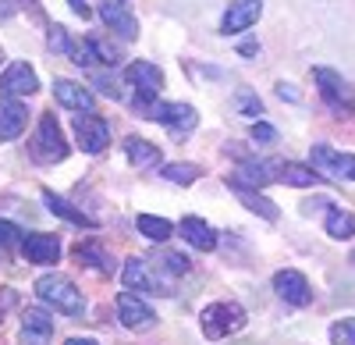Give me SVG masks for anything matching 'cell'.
I'll return each instance as SVG.
<instances>
[{
  "instance_id": "cell-11",
  "label": "cell",
  "mask_w": 355,
  "mask_h": 345,
  "mask_svg": "<svg viewBox=\"0 0 355 345\" xmlns=\"http://www.w3.org/2000/svg\"><path fill=\"white\" fill-rule=\"evenodd\" d=\"M75 139H78V150L82 153H103L110 146V125L96 114H78L75 118Z\"/></svg>"
},
{
  "instance_id": "cell-16",
  "label": "cell",
  "mask_w": 355,
  "mask_h": 345,
  "mask_svg": "<svg viewBox=\"0 0 355 345\" xmlns=\"http://www.w3.org/2000/svg\"><path fill=\"white\" fill-rule=\"evenodd\" d=\"M53 100L61 107H68V110H75V114H93L96 110L93 90H85V85H78L71 78H57L53 82Z\"/></svg>"
},
{
  "instance_id": "cell-17",
  "label": "cell",
  "mask_w": 355,
  "mask_h": 345,
  "mask_svg": "<svg viewBox=\"0 0 355 345\" xmlns=\"http://www.w3.org/2000/svg\"><path fill=\"white\" fill-rule=\"evenodd\" d=\"M21 256L28 264H57V260H61V239L33 232V235L21 239Z\"/></svg>"
},
{
  "instance_id": "cell-10",
  "label": "cell",
  "mask_w": 355,
  "mask_h": 345,
  "mask_svg": "<svg viewBox=\"0 0 355 345\" xmlns=\"http://www.w3.org/2000/svg\"><path fill=\"white\" fill-rule=\"evenodd\" d=\"M100 22L110 28V33H117L125 43H132L139 36V22H135V11L128 0H103L100 4Z\"/></svg>"
},
{
  "instance_id": "cell-30",
  "label": "cell",
  "mask_w": 355,
  "mask_h": 345,
  "mask_svg": "<svg viewBox=\"0 0 355 345\" xmlns=\"http://www.w3.org/2000/svg\"><path fill=\"white\" fill-rule=\"evenodd\" d=\"M85 47H89V53H93V61H100V65H107V68H117V61H121V57H117V50H114L110 43H103L100 36H89Z\"/></svg>"
},
{
  "instance_id": "cell-25",
  "label": "cell",
  "mask_w": 355,
  "mask_h": 345,
  "mask_svg": "<svg viewBox=\"0 0 355 345\" xmlns=\"http://www.w3.org/2000/svg\"><path fill=\"white\" fill-rule=\"evenodd\" d=\"M323 228H327L331 239L345 242V239L355 235V214H352V210H341V207H331L327 217H323Z\"/></svg>"
},
{
  "instance_id": "cell-40",
  "label": "cell",
  "mask_w": 355,
  "mask_h": 345,
  "mask_svg": "<svg viewBox=\"0 0 355 345\" xmlns=\"http://www.w3.org/2000/svg\"><path fill=\"white\" fill-rule=\"evenodd\" d=\"M0 321H4V313H0Z\"/></svg>"
},
{
  "instance_id": "cell-31",
  "label": "cell",
  "mask_w": 355,
  "mask_h": 345,
  "mask_svg": "<svg viewBox=\"0 0 355 345\" xmlns=\"http://www.w3.org/2000/svg\"><path fill=\"white\" fill-rule=\"evenodd\" d=\"M234 107H239V114H245V118H256V114H263V100H259L252 90H239V96H234Z\"/></svg>"
},
{
  "instance_id": "cell-21",
  "label": "cell",
  "mask_w": 355,
  "mask_h": 345,
  "mask_svg": "<svg viewBox=\"0 0 355 345\" xmlns=\"http://www.w3.org/2000/svg\"><path fill=\"white\" fill-rule=\"evenodd\" d=\"M25 125H28V110L18 100H0V142L18 139Z\"/></svg>"
},
{
  "instance_id": "cell-35",
  "label": "cell",
  "mask_w": 355,
  "mask_h": 345,
  "mask_svg": "<svg viewBox=\"0 0 355 345\" xmlns=\"http://www.w3.org/2000/svg\"><path fill=\"white\" fill-rule=\"evenodd\" d=\"M21 232H18V228L11 224V221H4V217H0V249H11V246H21Z\"/></svg>"
},
{
  "instance_id": "cell-19",
  "label": "cell",
  "mask_w": 355,
  "mask_h": 345,
  "mask_svg": "<svg viewBox=\"0 0 355 345\" xmlns=\"http://www.w3.org/2000/svg\"><path fill=\"white\" fill-rule=\"evenodd\" d=\"M75 256H78L82 267H93V271H100V274H107V278L117 271V260L107 253V246L96 242V239H82V242L75 246Z\"/></svg>"
},
{
  "instance_id": "cell-24",
  "label": "cell",
  "mask_w": 355,
  "mask_h": 345,
  "mask_svg": "<svg viewBox=\"0 0 355 345\" xmlns=\"http://www.w3.org/2000/svg\"><path fill=\"white\" fill-rule=\"evenodd\" d=\"M125 157H128V164L132 167H157L164 157H160V150L153 146V142H146V139H139V135H128L125 139Z\"/></svg>"
},
{
  "instance_id": "cell-34",
  "label": "cell",
  "mask_w": 355,
  "mask_h": 345,
  "mask_svg": "<svg viewBox=\"0 0 355 345\" xmlns=\"http://www.w3.org/2000/svg\"><path fill=\"white\" fill-rule=\"evenodd\" d=\"M331 342L334 345H355V321L348 317V321L331 324Z\"/></svg>"
},
{
  "instance_id": "cell-37",
  "label": "cell",
  "mask_w": 355,
  "mask_h": 345,
  "mask_svg": "<svg viewBox=\"0 0 355 345\" xmlns=\"http://www.w3.org/2000/svg\"><path fill=\"white\" fill-rule=\"evenodd\" d=\"M68 8H71L78 18H85V22L93 18V11H89V4H85V0H68Z\"/></svg>"
},
{
  "instance_id": "cell-23",
  "label": "cell",
  "mask_w": 355,
  "mask_h": 345,
  "mask_svg": "<svg viewBox=\"0 0 355 345\" xmlns=\"http://www.w3.org/2000/svg\"><path fill=\"white\" fill-rule=\"evenodd\" d=\"M277 182H284V185H295V189H309V185H320L323 182V175L309 164H295V160H281L277 164Z\"/></svg>"
},
{
  "instance_id": "cell-29",
  "label": "cell",
  "mask_w": 355,
  "mask_h": 345,
  "mask_svg": "<svg viewBox=\"0 0 355 345\" xmlns=\"http://www.w3.org/2000/svg\"><path fill=\"white\" fill-rule=\"evenodd\" d=\"M160 175L174 185H192V182H199V167L196 164H167Z\"/></svg>"
},
{
  "instance_id": "cell-38",
  "label": "cell",
  "mask_w": 355,
  "mask_h": 345,
  "mask_svg": "<svg viewBox=\"0 0 355 345\" xmlns=\"http://www.w3.org/2000/svg\"><path fill=\"white\" fill-rule=\"evenodd\" d=\"M239 50H242V53H259V43H252V40H245V43H242Z\"/></svg>"
},
{
  "instance_id": "cell-39",
  "label": "cell",
  "mask_w": 355,
  "mask_h": 345,
  "mask_svg": "<svg viewBox=\"0 0 355 345\" xmlns=\"http://www.w3.org/2000/svg\"><path fill=\"white\" fill-rule=\"evenodd\" d=\"M64 345H100V342H93V338H68Z\"/></svg>"
},
{
  "instance_id": "cell-13",
  "label": "cell",
  "mask_w": 355,
  "mask_h": 345,
  "mask_svg": "<svg viewBox=\"0 0 355 345\" xmlns=\"http://www.w3.org/2000/svg\"><path fill=\"white\" fill-rule=\"evenodd\" d=\"M274 292L288 306H309L313 303V285L302 271H277L274 274Z\"/></svg>"
},
{
  "instance_id": "cell-32",
  "label": "cell",
  "mask_w": 355,
  "mask_h": 345,
  "mask_svg": "<svg viewBox=\"0 0 355 345\" xmlns=\"http://www.w3.org/2000/svg\"><path fill=\"white\" fill-rule=\"evenodd\" d=\"M93 82H96V90L110 100H121V82H117V75L110 71H93Z\"/></svg>"
},
{
  "instance_id": "cell-5",
  "label": "cell",
  "mask_w": 355,
  "mask_h": 345,
  "mask_svg": "<svg viewBox=\"0 0 355 345\" xmlns=\"http://www.w3.org/2000/svg\"><path fill=\"white\" fill-rule=\"evenodd\" d=\"M28 153H33L36 164H57L68 157V142L61 135V125H57L53 114H43L40 125H36V135L28 142Z\"/></svg>"
},
{
  "instance_id": "cell-12",
  "label": "cell",
  "mask_w": 355,
  "mask_h": 345,
  "mask_svg": "<svg viewBox=\"0 0 355 345\" xmlns=\"http://www.w3.org/2000/svg\"><path fill=\"white\" fill-rule=\"evenodd\" d=\"M277 164L281 160H242L239 171L227 178L231 189H263L266 182H277Z\"/></svg>"
},
{
  "instance_id": "cell-4",
  "label": "cell",
  "mask_w": 355,
  "mask_h": 345,
  "mask_svg": "<svg viewBox=\"0 0 355 345\" xmlns=\"http://www.w3.org/2000/svg\"><path fill=\"white\" fill-rule=\"evenodd\" d=\"M121 278L132 292H142V296H171L174 292V285H167V274L153 260H142V256H132Z\"/></svg>"
},
{
  "instance_id": "cell-36",
  "label": "cell",
  "mask_w": 355,
  "mask_h": 345,
  "mask_svg": "<svg viewBox=\"0 0 355 345\" xmlns=\"http://www.w3.org/2000/svg\"><path fill=\"white\" fill-rule=\"evenodd\" d=\"M252 139L263 142V146H270V142H277V128L266 125V121H256V125H252Z\"/></svg>"
},
{
  "instance_id": "cell-22",
  "label": "cell",
  "mask_w": 355,
  "mask_h": 345,
  "mask_svg": "<svg viewBox=\"0 0 355 345\" xmlns=\"http://www.w3.org/2000/svg\"><path fill=\"white\" fill-rule=\"evenodd\" d=\"M43 203H46L50 214H57L61 221H71V224H78V228H96V221H93V217H85V210H78L71 199L57 196L53 189H43Z\"/></svg>"
},
{
  "instance_id": "cell-3",
  "label": "cell",
  "mask_w": 355,
  "mask_h": 345,
  "mask_svg": "<svg viewBox=\"0 0 355 345\" xmlns=\"http://www.w3.org/2000/svg\"><path fill=\"white\" fill-rule=\"evenodd\" d=\"M245 310L239 306V303H210L202 310V317H199V324H202V335L210 338V342H220V338H227V335H239L242 328H245Z\"/></svg>"
},
{
  "instance_id": "cell-2",
  "label": "cell",
  "mask_w": 355,
  "mask_h": 345,
  "mask_svg": "<svg viewBox=\"0 0 355 345\" xmlns=\"http://www.w3.org/2000/svg\"><path fill=\"white\" fill-rule=\"evenodd\" d=\"M313 82H316V93H320L323 103H327L331 114L352 118L355 114V90L348 85V78H341L334 68H313Z\"/></svg>"
},
{
  "instance_id": "cell-42",
  "label": "cell",
  "mask_w": 355,
  "mask_h": 345,
  "mask_svg": "<svg viewBox=\"0 0 355 345\" xmlns=\"http://www.w3.org/2000/svg\"><path fill=\"white\" fill-rule=\"evenodd\" d=\"M0 57H4V53H0Z\"/></svg>"
},
{
  "instance_id": "cell-9",
  "label": "cell",
  "mask_w": 355,
  "mask_h": 345,
  "mask_svg": "<svg viewBox=\"0 0 355 345\" xmlns=\"http://www.w3.org/2000/svg\"><path fill=\"white\" fill-rule=\"evenodd\" d=\"M36 90H40V78L25 61H15V65H8L4 71H0V100L33 96Z\"/></svg>"
},
{
  "instance_id": "cell-6",
  "label": "cell",
  "mask_w": 355,
  "mask_h": 345,
  "mask_svg": "<svg viewBox=\"0 0 355 345\" xmlns=\"http://www.w3.org/2000/svg\"><path fill=\"white\" fill-rule=\"evenodd\" d=\"M125 85H132V93H135V110L142 114L150 103H157L160 90H164V71L150 61H132L125 68Z\"/></svg>"
},
{
  "instance_id": "cell-20",
  "label": "cell",
  "mask_w": 355,
  "mask_h": 345,
  "mask_svg": "<svg viewBox=\"0 0 355 345\" xmlns=\"http://www.w3.org/2000/svg\"><path fill=\"white\" fill-rule=\"evenodd\" d=\"M178 232H182V239H185L192 249H199V253H210V249H217V232H214V228L206 224L202 217H196V214L182 217V224H178Z\"/></svg>"
},
{
  "instance_id": "cell-41",
  "label": "cell",
  "mask_w": 355,
  "mask_h": 345,
  "mask_svg": "<svg viewBox=\"0 0 355 345\" xmlns=\"http://www.w3.org/2000/svg\"><path fill=\"white\" fill-rule=\"evenodd\" d=\"M352 260H355V253H352Z\"/></svg>"
},
{
  "instance_id": "cell-27",
  "label": "cell",
  "mask_w": 355,
  "mask_h": 345,
  "mask_svg": "<svg viewBox=\"0 0 355 345\" xmlns=\"http://www.w3.org/2000/svg\"><path fill=\"white\" fill-rule=\"evenodd\" d=\"M135 228H139L146 239H153V242H167V239L178 232L167 217H157V214H139V217H135Z\"/></svg>"
},
{
  "instance_id": "cell-7",
  "label": "cell",
  "mask_w": 355,
  "mask_h": 345,
  "mask_svg": "<svg viewBox=\"0 0 355 345\" xmlns=\"http://www.w3.org/2000/svg\"><path fill=\"white\" fill-rule=\"evenodd\" d=\"M309 160L313 167L320 171L323 178H334V182H355V157L352 153H341L327 142H316L309 150Z\"/></svg>"
},
{
  "instance_id": "cell-15",
  "label": "cell",
  "mask_w": 355,
  "mask_h": 345,
  "mask_svg": "<svg viewBox=\"0 0 355 345\" xmlns=\"http://www.w3.org/2000/svg\"><path fill=\"white\" fill-rule=\"evenodd\" d=\"M263 15V0H234V4L224 11V22H220V33L224 36H239L245 28H252Z\"/></svg>"
},
{
  "instance_id": "cell-8",
  "label": "cell",
  "mask_w": 355,
  "mask_h": 345,
  "mask_svg": "<svg viewBox=\"0 0 355 345\" xmlns=\"http://www.w3.org/2000/svg\"><path fill=\"white\" fill-rule=\"evenodd\" d=\"M142 118L150 121H160L164 128H171L174 135H189L196 125H199V114L192 103H150L142 110Z\"/></svg>"
},
{
  "instance_id": "cell-33",
  "label": "cell",
  "mask_w": 355,
  "mask_h": 345,
  "mask_svg": "<svg viewBox=\"0 0 355 345\" xmlns=\"http://www.w3.org/2000/svg\"><path fill=\"white\" fill-rule=\"evenodd\" d=\"M46 43H50V50H61L64 57L75 53V43H71V36L64 33L61 25H50V40H46Z\"/></svg>"
},
{
  "instance_id": "cell-14",
  "label": "cell",
  "mask_w": 355,
  "mask_h": 345,
  "mask_svg": "<svg viewBox=\"0 0 355 345\" xmlns=\"http://www.w3.org/2000/svg\"><path fill=\"white\" fill-rule=\"evenodd\" d=\"M117 317H121V324L132 328V331H150L157 324L153 306L142 303L135 292H121V296H117Z\"/></svg>"
},
{
  "instance_id": "cell-18",
  "label": "cell",
  "mask_w": 355,
  "mask_h": 345,
  "mask_svg": "<svg viewBox=\"0 0 355 345\" xmlns=\"http://www.w3.org/2000/svg\"><path fill=\"white\" fill-rule=\"evenodd\" d=\"M50 335H53V317L46 310L33 306V310L21 313V335H18L21 345H46Z\"/></svg>"
},
{
  "instance_id": "cell-1",
  "label": "cell",
  "mask_w": 355,
  "mask_h": 345,
  "mask_svg": "<svg viewBox=\"0 0 355 345\" xmlns=\"http://www.w3.org/2000/svg\"><path fill=\"white\" fill-rule=\"evenodd\" d=\"M36 296L57 313H68V317H82L85 313V296L78 292V285H71L61 274H43L36 281Z\"/></svg>"
},
{
  "instance_id": "cell-26",
  "label": "cell",
  "mask_w": 355,
  "mask_h": 345,
  "mask_svg": "<svg viewBox=\"0 0 355 345\" xmlns=\"http://www.w3.org/2000/svg\"><path fill=\"white\" fill-rule=\"evenodd\" d=\"M239 192V199H242V207L245 210H252L256 217H263V221H277L281 217V210H277V203H270L259 189H234Z\"/></svg>"
},
{
  "instance_id": "cell-28",
  "label": "cell",
  "mask_w": 355,
  "mask_h": 345,
  "mask_svg": "<svg viewBox=\"0 0 355 345\" xmlns=\"http://www.w3.org/2000/svg\"><path fill=\"white\" fill-rule=\"evenodd\" d=\"M150 260L164 271V274H171V278H182V274H189V260L182 253H153Z\"/></svg>"
}]
</instances>
